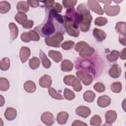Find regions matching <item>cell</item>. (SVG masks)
Listing matches in <instances>:
<instances>
[{
    "label": "cell",
    "instance_id": "cell-21",
    "mask_svg": "<svg viewBox=\"0 0 126 126\" xmlns=\"http://www.w3.org/2000/svg\"><path fill=\"white\" fill-rule=\"evenodd\" d=\"M68 114L64 111H62L59 112L57 116V121L58 123L60 125L65 124L68 118Z\"/></svg>",
    "mask_w": 126,
    "mask_h": 126
},
{
    "label": "cell",
    "instance_id": "cell-7",
    "mask_svg": "<svg viewBox=\"0 0 126 126\" xmlns=\"http://www.w3.org/2000/svg\"><path fill=\"white\" fill-rule=\"evenodd\" d=\"M76 74L78 79H80L86 86L90 85L93 82L92 75L90 73L86 70H78L76 72Z\"/></svg>",
    "mask_w": 126,
    "mask_h": 126
},
{
    "label": "cell",
    "instance_id": "cell-39",
    "mask_svg": "<svg viewBox=\"0 0 126 126\" xmlns=\"http://www.w3.org/2000/svg\"><path fill=\"white\" fill-rule=\"evenodd\" d=\"M28 34L30 39L34 41H37L40 40L39 34L35 30H31L28 32Z\"/></svg>",
    "mask_w": 126,
    "mask_h": 126
},
{
    "label": "cell",
    "instance_id": "cell-19",
    "mask_svg": "<svg viewBox=\"0 0 126 126\" xmlns=\"http://www.w3.org/2000/svg\"><path fill=\"white\" fill-rule=\"evenodd\" d=\"M16 116L17 111L15 109L12 107L6 108L4 113V117L7 120L12 121L16 118Z\"/></svg>",
    "mask_w": 126,
    "mask_h": 126
},
{
    "label": "cell",
    "instance_id": "cell-34",
    "mask_svg": "<svg viewBox=\"0 0 126 126\" xmlns=\"http://www.w3.org/2000/svg\"><path fill=\"white\" fill-rule=\"evenodd\" d=\"M9 88L8 80L4 77L0 78V90L1 91H6Z\"/></svg>",
    "mask_w": 126,
    "mask_h": 126
},
{
    "label": "cell",
    "instance_id": "cell-35",
    "mask_svg": "<svg viewBox=\"0 0 126 126\" xmlns=\"http://www.w3.org/2000/svg\"><path fill=\"white\" fill-rule=\"evenodd\" d=\"M71 86L73 87V90L76 92H80L82 89V84L79 79L76 77H75L72 81Z\"/></svg>",
    "mask_w": 126,
    "mask_h": 126
},
{
    "label": "cell",
    "instance_id": "cell-46",
    "mask_svg": "<svg viewBox=\"0 0 126 126\" xmlns=\"http://www.w3.org/2000/svg\"><path fill=\"white\" fill-rule=\"evenodd\" d=\"M43 3V6L42 7H45V8H50L52 7L53 5L55 3L54 0H45L40 1Z\"/></svg>",
    "mask_w": 126,
    "mask_h": 126
},
{
    "label": "cell",
    "instance_id": "cell-55",
    "mask_svg": "<svg viewBox=\"0 0 126 126\" xmlns=\"http://www.w3.org/2000/svg\"><path fill=\"white\" fill-rule=\"evenodd\" d=\"M113 1H114V2H116V3H119V2H121L123 1V0H120V1H116V0H114Z\"/></svg>",
    "mask_w": 126,
    "mask_h": 126
},
{
    "label": "cell",
    "instance_id": "cell-16",
    "mask_svg": "<svg viewBox=\"0 0 126 126\" xmlns=\"http://www.w3.org/2000/svg\"><path fill=\"white\" fill-rule=\"evenodd\" d=\"M9 29L10 34V42L12 43L17 37L19 31L17 25L13 22H11L9 24Z\"/></svg>",
    "mask_w": 126,
    "mask_h": 126
},
{
    "label": "cell",
    "instance_id": "cell-4",
    "mask_svg": "<svg viewBox=\"0 0 126 126\" xmlns=\"http://www.w3.org/2000/svg\"><path fill=\"white\" fill-rule=\"evenodd\" d=\"M64 27L67 33L71 36L77 37L80 34L79 28H76L73 23L65 15L63 16Z\"/></svg>",
    "mask_w": 126,
    "mask_h": 126
},
{
    "label": "cell",
    "instance_id": "cell-25",
    "mask_svg": "<svg viewBox=\"0 0 126 126\" xmlns=\"http://www.w3.org/2000/svg\"><path fill=\"white\" fill-rule=\"evenodd\" d=\"M126 23L124 22H117L116 25L115 30L120 35L126 36Z\"/></svg>",
    "mask_w": 126,
    "mask_h": 126
},
{
    "label": "cell",
    "instance_id": "cell-17",
    "mask_svg": "<svg viewBox=\"0 0 126 126\" xmlns=\"http://www.w3.org/2000/svg\"><path fill=\"white\" fill-rule=\"evenodd\" d=\"M110 97L106 95H103L99 96L97 100V104L100 107H106L109 106L111 103Z\"/></svg>",
    "mask_w": 126,
    "mask_h": 126
},
{
    "label": "cell",
    "instance_id": "cell-41",
    "mask_svg": "<svg viewBox=\"0 0 126 126\" xmlns=\"http://www.w3.org/2000/svg\"><path fill=\"white\" fill-rule=\"evenodd\" d=\"M108 22L107 19L103 17H97L94 21V24L96 26L101 27L105 25Z\"/></svg>",
    "mask_w": 126,
    "mask_h": 126
},
{
    "label": "cell",
    "instance_id": "cell-30",
    "mask_svg": "<svg viewBox=\"0 0 126 126\" xmlns=\"http://www.w3.org/2000/svg\"><path fill=\"white\" fill-rule=\"evenodd\" d=\"M11 8L10 4L7 1H1L0 2V12L4 14L8 12Z\"/></svg>",
    "mask_w": 126,
    "mask_h": 126
},
{
    "label": "cell",
    "instance_id": "cell-10",
    "mask_svg": "<svg viewBox=\"0 0 126 126\" xmlns=\"http://www.w3.org/2000/svg\"><path fill=\"white\" fill-rule=\"evenodd\" d=\"M41 120L45 125L47 126H51L54 124L55 121V119L52 113L49 112H45L41 115Z\"/></svg>",
    "mask_w": 126,
    "mask_h": 126
},
{
    "label": "cell",
    "instance_id": "cell-40",
    "mask_svg": "<svg viewBox=\"0 0 126 126\" xmlns=\"http://www.w3.org/2000/svg\"><path fill=\"white\" fill-rule=\"evenodd\" d=\"M77 2L76 0H63L62 1L63 6L65 8H71L73 7Z\"/></svg>",
    "mask_w": 126,
    "mask_h": 126
},
{
    "label": "cell",
    "instance_id": "cell-52",
    "mask_svg": "<svg viewBox=\"0 0 126 126\" xmlns=\"http://www.w3.org/2000/svg\"><path fill=\"white\" fill-rule=\"evenodd\" d=\"M120 56L121 59L125 60L126 58V48H125L121 51V54H120Z\"/></svg>",
    "mask_w": 126,
    "mask_h": 126
},
{
    "label": "cell",
    "instance_id": "cell-49",
    "mask_svg": "<svg viewBox=\"0 0 126 126\" xmlns=\"http://www.w3.org/2000/svg\"><path fill=\"white\" fill-rule=\"evenodd\" d=\"M27 3L28 5L33 8H36L39 6V2L36 0H27Z\"/></svg>",
    "mask_w": 126,
    "mask_h": 126
},
{
    "label": "cell",
    "instance_id": "cell-9",
    "mask_svg": "<svg viewBox=\"0 0 126 126\" xmlns=\"http://www.w3.org/2000/svg\"><path fill=\"white\" fill-rule=\"evenodd\" d=\"M88 8L97 14L101 15L104 13L103 10L98 1L94 0H89L88 1Z\"/></svg>",
    "mask_w": 126,
    "mask_h": 126
},
{
    "label": "cell",
    "instance_id": "cell-15",
    "mask_svg": "<svg viewBox=\"0 0 126 126\" xmlns=\"http://www.w3.org/2000/svg\"><path fill=\"white\" fill-rule=\"evenodd\" d=\"M117 117V114L114 110H108L106 111L105 114V122L109 125H112L115 122Z\"/></svg>",
    "mask_w": 126,
    "mask_h": 126
},
{
    "label": "cell",
    "instance_id": "cell-29",
    "mask_svg": "<svg viewBox=\"0 0 126 126\" xmlns=\"http://www.w3.org/2000/svg\"><path fill=\"white\" fill-rule=\"evenodd\" d=\"M120 56V53L117 50H112L111 53L107 54L106 56L107 60L111 63L116 62Z\"/></svg>",
    "mask_w": 126,
    "mask_h": 126
},
{
    "label": "cell",
    "instance_id": "cell-38",
    "mask_svg": "<svg viewBox=\"0 0 126 126\" xmlns=\"http://www.w3.org/2000/svg\"><path fill=\"white\" fill-rule=\"evenodd\" d=\"M63 95L64 98L68 100H71L75 97V94H74V92L71 90L67 88H65L64 89Z\"/></svg>",
    "mask_w": 126,
    "mask_h": 126
},
{
    "label": "cell",
    "instance_id": "cell-23",
    "mask_svg": "<svg viewBox=\"0 0 126 126\" xmlns=\"http://www.w3.org/2000/svg\"><path fill=\"white\" fill-rule=\"evenodd\" d=\"M61 66V70L63 71L68 72V71H71L73 69V64L69 60H64L62 62Z\"/></svg>",
    "mask_w": 126,
    "mask_h": 126
},
{
    "label": "cell",
    "instance_id": "cell-33",
    "mask_svg": "<svg viewBox=\"0 0 126 126\" xmlns=\"http://www.w3.org/2000/svg\"><path fill=\"white\" fill-rule=\"evenodd\" d=\"M48 93L49 95L54 99L58 100H62L64 99L63 96L60 94H59L53 88L49 87L48 89Z\"/></svg>",
    "mask_w": 126,
    "mask_h": 126
},
{
    "label": "cell",
    "instance_id": "cell-31",
    "mask_svg": "<svg viewBox=\"0 0 126 126\" xmlns=\"http://www.w3.org/2000/svg\"><path fill=\"white\" fill-rule=\"evenodd\" d=\"M10 65V60L8 58H3L0 62V68L1 70H7L9 68Z\"/></svg>",
    "mask_w": 126,
    "mask_h": 126
},
{
    "label": "cell",
    "instance_id": "cell-48",
    "mask_svg": "<svg viewBox=\"0 0 126 126\" xmlns=\"http://www.w3.org/2000/svg\"><path fill=\"white\" fill-rule=\"evenodd\" d=\"M21 39L22 41L25 42H29L31 41L27 32H24L21 34Z\"/></svg>",
    "mask_w": 126,
    "mask_h": 126
},
{
    "label": "cell",
    "instance_id": "cell-13",
    "mask_svg": "<svg viewBox=\"0 0 126 126\" xmlns=\"http://www.w3.org/2000/svg\"><path fill=\"white\" fill-rule=\"evenodd\" d=\"M52 83L51 77L47 74H44L39 80V85L42 88H49L50 87Z\"/></svg>",
    "mask_w": 126,
    "mask_h": 126
},
{
    "label": "cell",
    "instance_id": "cell-43",
    "mask_svg": "<svg viewBox=\"0 0 126 126\" xmlns=\"http://www.w3.org/2000/svg\"><path fill=\"white\" fill-rule=\"evenodd\" d=\"M94 89L98 93L103 92L105 90L104 85L100 82L96 83L94 86Z\"/></svg>",
    "mask_w": 126,
    "mask_h": 126
},
{
    "label": "cell",
    "instance_id": "cell-1",
    "mask_svg": "<svg viewBox=\"0 0 126 126\" xmlns=\"http://www.w3.org/2000/svg\"><path fill=\"white\" fill-rule=\"evenodd\" d=\"M45 13L44 21L34 28L35 31L42 37H49L57 32L63 34L65 31L63 17L52 8H45Z\"/></svg>",
    "mask_w": 126,
    "mask_h": 126
},
{
    "label": "cell",
    "instance_id": "cell-3",
    "mask_svg": "<svg viewBox=\"0 0 126 126\" xmlns=\"http://www.w3.org/2000/svg\"><path fill=\"white\" fill-rule=\"evenodd\" d=\"M74 49L79 52V55L82 58H87L93 55L95 50L85 41H79L76 43Z\"/></svg>",
    "mask_w": 126,
    "mask_h": 126
},
{
    "label": "cell",
    "instance_id": "cell-22",
    "mask_svg": "<svg viewBox=\"0 0 126 126\" xmlns=\"http://www.w3.org/2000/svg\"><path fill=\"white\" fill-rule=\"evenodd\" d=\"M48 56L55 62L59 63L62 60L63 56L62 54L57 51L50 50L48 52Z\"/></svg>",
    "mask_w": 126,
    "mask_h": 126
},
{
    "label": "cell",
    "instance_id": "cell-8",
    "mask_svg": "<svg viewBox=\"0 0 126 126\" xmlns=\"http://www.w3.org/2000/svg\"><path fill=\"white\" fill-rule=\"evenodd\" d=\"M103 10L109 16H115L120 13V7L118 5L111 6L105 4L103 6Z\"/></svg>",
    "mask_w": 126,
    "mask_h": 126
},
{
    "label": "cell",
    "instance_id": "cell-45",
    "mask_svg": "<svg viewBox=\"0 0 126 126\" xmlns=\"http://www.w3.org/2000/svg\"><path fill=\"white\" fill-rule=\"evenodd\" d=\"M50 8L53 9L54 10H55L57 13H61L62 11V6L58 2H55V3H54V4L53 5L52 7Z\"/></svg>",
    "mask_w": 126,
    "mask_h": 126
},
{
    "label": "cell",
    "instance_id": "cell-6",
    "mask_svg": "<svg viewBox=\"0 0 126 126\" xmlns=\"http://www.w3.org/2000/svg\"><path fill=\"white\" fill-rule=\"evenodd\" d=\"M65 16L69 18L76 28H79L81 21V16L74 8L67 9L65 11Z\"/></svg>",
    "mask_w": 126,
    "mask_h": 126
},
{
    "label": "cell",
    "instance_id": "cell-26",
    "mask_svg": "<svg viewBox=\"0 0 126 126\" xmlns=\"http://www.w3.org/2000/svg\"><path fill=\"white\" fill-rule=\"evenodd\" d=\"M95 97V94L92 91L88 90L83 94V98L85 101L87 102H93Z\"/></svg>",
    "mask_w": 126,
    "mask_h": 126
},
{
    "label": "cell",
    "instance_id": "cell-47",
    "mask_svg": "<svg viewBox=\"0 0 126 126\" xmlns=\"http://www.w3.org/2000/svg\"><path fill=\"white\" fill-rule=\"evenodd\" d=\"M33 21L31 20H28L23 25H22V27L25 29H31L33 26Z\"/></svg>",
    "mask_w": 126,
    "mask_h": 126
},
{
    "label": "cell",
    "instance_id": "cell-20",
    "mask_svg": "<svg viewBox=\"0 0 126 126\" xmlns=\"http://www.w3.org/2000/svg\"><path fill=\"white\" fill-rule=\"evenodd\" d=\"M39 58L41 60V63L43 67H44L45 68H50L51 65V63L48 59L45 54L41 49L39 51Z\"/></svg>",
    "mask_w": 126,
    "mask_h": 126
},
{
    "label": "cell",
    "instance_id": "cell-42",
    "mask_svg": "<svg viewBox=\"0 0 126 126\" xmlns=\"http://www.w3.org/2000/svg\"><path fill=\"white\" fill-rule=\"evenodd\" d=\"M74 46V42L72 40L65 41L62 44V48L63 50H68L71 49Z\"/></svg>",
    "mask_w": 126,
    "mask_h": 126
},
{
    "label": "cell",
    "instance_id": "cell-12",
    "mask_svg": "<svg viewBox=\"0 0 126 126\" xmlns=\"http://www.w3.org/2000/svg\"><path fill=\"white\" fill-rule=\"evenodd\" d=\"M76 114L82 118H86L91 114V111L90 109L85 106H79L75 110Z\"/></svg>",
    "mask_w": 126,
    "mask_h": 126
},
{
    "label": "cell",
    "instance_id": "cell-14",
    "mask_svg": "<svg viewBox=\"0 0 126 126\" xmlns=\"http://www.w3.org/2000/svg\"><path fill=\"white\" fill-rule=\"evenodd\" d=\"M122 73L121 67L118 64H113L111 68L109 70V75L113 78H119Z\"/></svg>",
    "mask_w": 126,
    "mask_h": 126
},
{
    "label": "cell",
    "instance_id": "cell-51",
    "mask_svg": "<svg viewBox=\"0 0 126 126\" xmlns=\"http://www.w3.org/2000/svg\"><path fill=\"white\" fill-rule=\"evenodd\" d=\"M119 42L121 43V44H122L124 46H126V36L120 35L119 37Z\"/></svg>",
    "mask_w": 126,
    "mask_h": 126
},
{
    "label": "cell",
    "instance_id": "cell-53",
    "mask_svg": "<svg viewBox=\"0 0 126 126\" xmlns=\"http://www.w3.org/2000/svg\"><path fill=\"white\" fill-rule=\"evenodd\" d=\"M4 103H5V100H4L3 97L1 95H0V107L2 106L4 104Z\"/></svg>",
    "mask_w": 126,
    "mask_h": 126
},
{
    "label": "cell",
    "instance_id": "cell-36",
    "mask_svg": "<svg viewBox=\"0 0 126 126\" xmlns=\"http://www.w3.org/2000/svg\"><path fill=\"white\" fill-rule=\"evenodd\" d=\"M122 89V84L120 82H115L111 85V91L115 93H119L121 92Z\"/></svg>",
    "mask_w": 126,
    "mask_h": 126
},
{
    "label": "cell",
    "instance_id": "cell-2",
    "mask_svg": "<svg viewBox=\"0 0 126 126\" xmlns=\"http://www.w3.org/2000/svg\"><path fill=\"white\" fill-rule=\"evenodd\" d=\"M77 10L81 16V21L80 24V30L82 32H87L89 30L93 20L90 11L84 3L79 4L77 7Z\"/></svg>",
    "mask_w": 126,
    "mask_h": 126
},
{
    "label": "cell",
    "instance_id": "cell-27",
    "mask_svg": "<svg viewBox=\"0 0 126 126\" xmlns=\"http://www.w3.org/2000/svg\"><path fill=\"white\" fill-rule=\"evenodd\" d=\"M16 8L18 12L26 13L29 10V7L27 3V2L25 1H20L18 2Z\"/></svg>",
    "mask_w": 126,
    "mask_h": 126
},
{
    "label": "cell",
    "instance_id": "cell-24",
    "mask_svg": "<svg viewBox=\"0 0 126 126\" xmlns=\"http://www.w3.org/2000/svg\"><path fill=\"white\" fill-rule=\"evenodd\" d=\"M24 88L25 91L29 93H34L36 89L35 83L31 80L27 81L24 85Z\"/></svg>",
    "mask_w": 126,
    "mask_h": 126
},
{
    "label": "cell",
    "instance_id": "cell-11",
    "mask_svg": "<svg viewBox=\"0 0 126 126\" xmlns=\"http://www.w3.org/2000/svg\"><path fill=\"white\" fill-rule=\"evenodd\" d=\"M31 55L30 49L26 46H22L19 51V57L21 62L24 63L26 62Z\"/></svg>",
    "mask_w": 126,
    "mask_h": 126
},
{
    "label": "cell",
    "instance_id": "cell-50",
    "mask_svg": "<svg viewBox=\"0 0 126 126\" xmlns=\"http://www.w3.org/2000/svg\"><path fill=\"white\" fill-rule=\"evenodd\" d=\"M72 126H87V124L83 122H82L80 120H75L73 121V123L72 124Z\"/></svg>",
    "mask_w": 126,
    "mask_h": 126
},
{
    "label": "cell",
    "instance_id": "cell-54",
    "mask_svg": "<svg viewBox=\"0 0 126 126\" xmlns=\"http://www.w3.org/2000/svg\"><path fill=\"white\" fill-rule=\"evenodd\" d=\"M98 1L104 3V4H105V5H109V4L111 3V2H112L111 0H102H102H99Z\"/></svg>",
    "mask_w": 126,
    "mask_h": 126
},
{
    "label": "cell",
    "instance_id": "cell-5",
    "mask_svg": "<svg viewBox=\"0 0 126 126\" xmlns=\"http://www.w3.org/2000/svg\"><path fill=\"white\" fill-rule=\"evenodd\" d=\"M63 39V34L61 32H57L52 36L45 37V42L48 46L58 48L61 46V43Z\"/></svg>",
    "mask_w": 126,
    "mask_h": 126
},
{
    "label": "cell",
    "instance_id": "cell-32",
    "mask_svg": "<svg viewBox=\"0 0 126 126\" xmlns=\"http://www.w3.org/2000/svg\"><path fill=\"white\" fill-rule=\"evenodd\" d=\"M29 66L32 69H37L40 65V62L39 59L35 57H33L29 60Z\"/></svg>",
    "mask_w": 126,
    "mask_h": 126
},
{
    "label": "cell",
    "instance_id": "cell-44",
    "mask_svg": "<svg viewBox=\"0 0 126 126\" xmlns=\"http://www.w3.org/2000/svg\"><path fill=\"white\" fill-rule=\"evenodd\" d=\"M76 77L73 75H66L63 78L64 83L68 86H71L72 81Z\"/></svg>",
    "mask_w": 126,
    "mask_h": 126
},
{
    "label": "cell",
    "instance_id": "cell-18",
    "mask_svg": "<svg viewBox=\"0 0 126 126\" xmlns=\"http://www.w3.org/2000/svg\"><path fill=\"white\" fill-rule=\"evenodd\" d=\"M93 35L96 40L99 42L104 40L107 36L106 33L103 30L98 28H94V29Z\"/></svg>",
    "mask_w": 126,
    "mask_h": 126
},
{
    "label": "cell",
    "instance_id": "cell-37",
    "mask_svg": "<svg viewBox=\"0 0 126 126\" xmlns=\"http://www.w3.org/2000/svg\"><path fill=\"white\" fill-rule=\"evenodd\" d=\"M101 117L97 115H95L93 116L90 120V125L94 126H99L101 124Z\"/></svg>",
    "mask_w": 126,
    "mask_h": 126
},
{
    "label": "cell",
    "instance_id": "cell-28",
    "mask_svg": "<svg viewBox=\"0 0 126 126\" xmlns=\"http://www.w3.org/2000/svg\"><path fill=\"white\" fill-rule=\"evenodd\" d=\"M15 21L21 25H23L28 20L27 15L22 12H18L15 16Z\"/></svg>",
    "mask_w": 126,
    "mask_h": 126
}]
</instances>
